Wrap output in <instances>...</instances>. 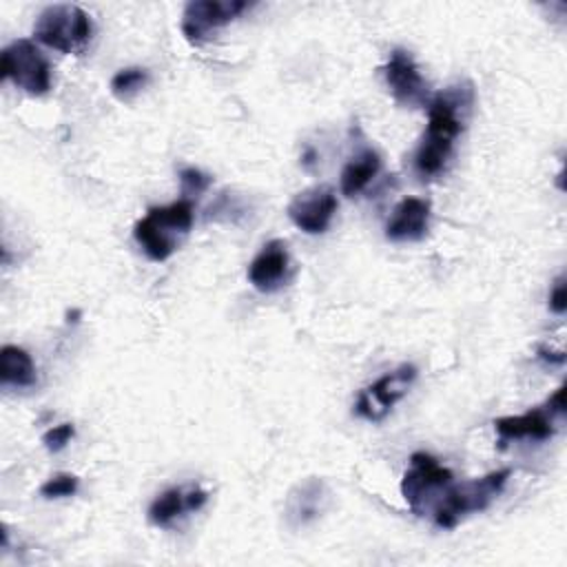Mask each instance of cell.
Here are the masks:
<instances>
[{
    "instance_id": "cell-9",
    "label": "cell",
    "mask_w": 567,
    "mask_h": 567,
    "mask_svg": "<svg viewBox=\"0 0 567 567\" xmlns=\"http://www.w3.org/2000/svg\"><path fill=\"white\" fill-rule=\"evenodd\" d=\"M383 75L399 104L423 106L430 102L427 82L423 80L414 58L408 51L394 49L383 66Z\"/></svg>"
},
{
    "instance_id": "cell-14",
    "label": "cell",
    "mask_w": 567,
    "mask_h": 567,
    "mask_svg": "<svg viewBox=\"0 0 567 567\" xmlns=\"http://www.w3.org/2000/svg\"><path fill=\"white\" fill-rule=\"evenodd\" d=\"M328 503V487L319 478L299 483L286 501V518L292 527H303L321 516Z\"/></svg>"
},
{
    "instance_id": "cell-2",
    "label": "cell",
    "mask_w": 567,
    "mask_h": 567,
    "mask_svg": "<svg viewBox=\"0 0 567 567\" xmlns=\"http://www.w3.org/2000/svg\"><path fill=\"white\" fill-rule=\"evenodd\" d=\"M193 226L190 199H177L168 206L148 208V213L135 224L133 235L148 259L166 261L188 235Z\"/></svg>"
},
{
    "instance_id": "cell-18",
    "label": "cell",
    "mask_w": 567,
    "mask_h": 567,
    "mask_svg": "<svg viewBox=\"0 0 567 567\" xmlns=\"http://www.w3.org/2000/svg\"><path fill=\"white\" fill-rule=\"evenodd\" d=\"M148 82V71L142 66H128V69H120L113 78H111V93L117 100H131L135 97Z\"/></svg>"
},
{
    "instance_id": "cell-12",
    "label": "cell",
    "mask_w": 567,
    "mask_h": 567,
    "mask_svg": "<svg viewBox=\"0 0 567 567\" xmlns=\"http://www.w3.org/2000/svg\"><path fill=\"white\" fill-rule=\"evenodd\" d=\"M430 224V202L421 197H403L388 219L385 237L390 241L423 239Z\"/></svg>"
},
{
    "instance_id": "cell-8",
    "label": "cell",
    "mask_w": 567,
    "mask_h": 567,
    "mask_svg": "<svg viewBox=\"0 0 567 567\" xmlns=\"http://www.w3.org/2000/svg\"><path fill=\"white\" fill-rule=\"evenodd\" d=\"M414 379H416V368L410 363H403L394 372L383 374L372 385H368L359 392L357 405H354L357 414L372 423L383 421L388 416V412L392 410V405L408 392V388Z\"/></svg>"
},
{
    "instance_id": "cell-19",
    "label": "cell",
    "mask_w": 567,
    "mask_h": 567,
    "mask_svg": "<svg viewBox=\"0 0 567 567\" xmlns=\"http://www.w3.org/2000/svg\"><path fill=\"white\" fill-rule=\"evenodd\" d=\"M78 485H80V481L75 474L62 472V474L51 476L47 483H42L40 494L44 498H64V496H73L78 492Z\"/></svg>"
},
{
    "instance_id": "cell-6",
    "label": "cell",
    "mask_w": 567,
    "mask_h": 567,
    "mask_svg": "<svg viewBox=\"0 0 567 567\" xmlns=\"http://www.w3.org/2000/svg\"><path fill=\"white\" fill-rule=\"evenodd\" d=\"M447 485H452V472L434 456L414 452L410 458V470H405L401 478V494L414 514H423L432 494L443 492Z\"/></svg>"
},
{
    "instance_id": "cell-21",
    "label": "cell",
    "mask_w": 567,
    "mask_h": 567,
    "mask_svg": "<svg viewBox=\"0 0 567 567\" xmlns=\"http://www.w3.org/2000/svg\"><path fill=\"white\" fill-rule=\"evenodd\" d=\"M73 434H75L73 423H60L42 434V443L49 452H60L66 447V443L73 439Z\"/></svg>"
},
{
    "instance_id": "cell-7",
    "label": "cell",
    "mask_w": 567,
    "mask_h": 567,
    "mask_svg": "<svg viewBox=\"0 0 567 567\" xmlns=\"http://www.w3.org/2000/svg\"><path fill=\"white\" fill-rule=\"evenodd\" d=\"M250 7L246 0H193L182 13V33L190 44H202L219 27Z\"/></svg>"
},
{
    "instance_id": "cell-23",
    "label": "cell",
    "mask_w": 567,
    "mask_h": 567,
    "mask_svg": "<svg viewBox=\"0 0 567 567\" xmlns=\"http://www.w3.org/2000/svg\"><path fill=\"white\" fill-rule=\"evenodd\" d=\"M549 414H563L565 412V385L556 388V392L547 399Z\"/></svg>"
},
{
    "instance_id": "cell-11",
    "label": "cell",
    "mask_w": 567,
    "mask_h": 567,
    "mask_svg": "<svg viewBox=\"0 0 567 567\" xmlns=\"http://www.w3.org/2000/svg\"><path fill=\"white\" fill-rule=\"evenodd\" d=\"M290 255L281 239H272L261 246L248 266V281L259 292H272L288 279Z\"/></svg>"
},
{
    "instance_id": "cell-4",
    "label": "cell",
    "mask_w": 567,
    "mask_h": 567,
    "mask_svg": "<svg viewBox=\"0 0 567 567\" xmlns=\"http://www.w3.org/2000/svg\"><path fill=\"white\" fill-rule=\"evenodd\" d=\"M509 470H496L474 481H463L458 485H447L441 501L434 507V523L439 527L452 529L458 520L472 512H483L505 487Z\"/></svg>"
},
{
    "instance_id": "cell-5",
    "label": "cell",
    "mask_w": 567,
    "mask_h": 567,
    "mask_svg": "<svg viewBox=\"0 0 567 567\" xmlns=\"http://www.w3.org/2000/svg\"><path fill=\"white\" fill-rule=\"evenodd\" d=\"M0 78L11 80L29 95H44L51 89V66L31 40H13L0 53Z\"/></svg>"
},
{
    "instance_id": "cell-1",
    "label": "cell",
    "mask_w": 567,
    "mask_h": 567,
    "mask_svg": "<svg viewBox=\"0 0 567 567\" xmlns=\"http://www.w3.org/2000/svg\"><path fill=\"white\" fill-rule=\"evenodd\" d=\"M472 102L474 91L470 84L447 86L427 102V128L414 155V168L421 177H434L445 168Z\"/></svg>"
},
{
    "instance_id": "cell-17",
    "label": "cell",
    "mask_w": 567,
    "mask_h": 567,
    "mask_svg": "<svg viewBox=\"0 0 567 567\" xmlns=\"http://www.w3.org/2000/svg\"><path fill=\"white\" fill-rule=\"evenodd\" d=\"M379 168H381V157L377 155V151L368 148L359 153L341 171V193L346 197L359 195L377 177Z\"/></svg>"
},
{
    "instance_id": "cell-16",
    "label": "cell",
    "mask_w": 567,
    "mask_h": 567,
    "mask_svg": "<svg viewBox=\"0 0 567 567\" xmlns=\"http://www.w3.org/2000/svg\"><path fill=\"white\" fill-rule=\"evenodd\" d=\"M35 363L31 354L18 346H2L0 350V383L4 388H31L35 385Z\"/></svg>"
},
{
    "instance_id": "cell-20",
    "label": "cell",
    "mask_w": 567,
    "mask_h": 567,
    "mask_svg": "<svg viewBox=\"0 0 567 567\" xmlns=\"http://www.w3.org/2000/svg\"><path fill=\"white\" fill-rule=\"evenodd\" d=\"M179 182H182V193H184V199H188L190 195H199L204 193L208 186H210V175H204L202 171L197 168H184L179 173Z\"/></svg>"
},
{
    "instance_id": "cell-3",
    "label": "cell",
    "mask_w": 567,
    "mask_h": 567,
    "mask_svg": "<svg viewBox=\"0 0 567 567\" xmlns=\"http://www.w3.org/2000/svg\"><path fill=\"white\" fill-rule=\"evenodd\" d=\"M33 35L49 49L78 55L93 38V20L78 4H51L40 11Z\"/></svg>"
},
{
    "instance_id": "cell-22",
    "label": "cell",
    "mask_w": 567,
    "mask_h": 567,
    "mask_svg": "<svg viewBox=\"0 0 567 567\" xmlns=\"http://www.w3.org/2000/svg\"><path fill=\"white\" fill-rule=\"evenodd\" d=\"M549 310L554 315H565L567 310V284L565 277H558L551 292H549Z\"/></svg>"
},
{
    "instance_id": "cell-15",
    "label": "cell",
    "mask_w": 567,
    "mask_h": 567,
    "mask_svg": "<svg viewBox=\"0 0 567 567\" xmlns=\"http://www.w3.org/2000/svg\"><path fill=\"white\" fill-rule=\"evenodd\" d=\"M494 430L501 441H512V439H534V441H545L554 434L551 419L543 408L529 410L518 416H501L494 419Z\"/></svg>"
},
{
    "instance_id": "cell-13",
    "label": "cell",
    "mask_w": 567,
    "mask_h": 567,
    "mask_svg": "<svg viewBox=\"0 0 567 567\" xmlns=\"http://www.w3.org/2000/svg\"><path fill=\"white\" fill-rule=\"evenodd\" d=\"M208 501V494L199 487H171L162 492L148 507V520L157 527H171L175 518L186 512H197Z\"/></svg>"
},
{
    "instance_id": "cell-10",
    "label": "cell",
    "mask_w": 567,
    "mask_h": 567,
    "mask_svg": "<svg viewBox=\"0 0 567 567\" xmlns=\"http://www.w3.org/2000/svg\"><path fill=\"white\" fill-rule=\"evenodd\" d=\"M334 210H337V197L330 186L308 188L295 195L292 202L288 204L290 221L308 235L323 233L330 226Z\"/></svg>"
}]
</instances>
